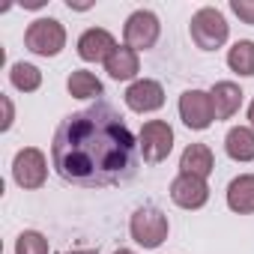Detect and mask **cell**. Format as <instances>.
<instances>
[{
  "mask_svg": "<svg viewBox=\"0 0 254 254\" xmlns=\"http://www.w3.org/2000/svg\"><path fill=\"white\" fill-rule=\"evenodd\" d=\"M51 165L72 186L111 189L135 180L141 147L123 114L99 99L60 120L51 141Z\"/></svg>",
  "mask_w": 254,
  "mask_h": 254,
  "instance_id": "1",
  "label": "cell"
},
{
  "mask_svg": "<svg viewBox=\"0 0 254 254\" xmlns=\"http://www.w3.org/2000/svg\"><path fill=\"white\" fill-rule=\"evenodd\" d=\"M189 33H191V39H194V45H197L200 51H215V48H221V45L227 42L230 24H227V18H224L221 9L203 6V9H197V12L191 15Z\"/></svg>",
  "mask_w": 254,
  "mask_h": 254,
  "instance_id": "2",
  "label": "cell"
},
{
  "mask_svg": "<svg viewBox=\"0 0 254 254\" xmlns=\"http://www.w3.org/2000/svg\"><path fill=\"white\" fill-rule=\"evenodd\" d=\"M168 230H171L168 215L159 206H141V209H135V215L129 221V233L141 248H159L168 239Z\"/></svg>",
  "mask_w": 254,
  "mask_h": 254,
  "instance_id": "3",
  "label": "cell"
},
{
  "mask_svg": "<svg viewBox=\"0 0 254 254\" xmlns=\"http://www.w3.org/2000/svg\"><path fill=\"white\" fill-rule=\"evenodd\" d=\"M24 45L39 57H57L66 48V27L57 18H36L24 33Z\"/></svg>",
  "mask_w": 254,
  "mask_h": 254,
  "instance_id": "4",
  "label": "cell"
},
{
  "mask_svg": "<svg viewBox=\"0 0 254 254\" xmlns=\"http://www.w3.org/2000/svg\"><path fill=\"white\" fill-rule=\"evenodd\" d=\"M138 147H141L144 162L159 165V162H165V159L171 156V150H174V129H171L165 120H147V123L141 126Z\"/></svg>",
  "mask_w": 254,
  "mask_h": 254,
  "instance_id": "5",
  "label": "cell"
},
{
  "mask_svg": "<svg viewBox=\"0 0 254 254\" xmlns=\"http://www.w3.org/2000/svg\"><path fill=\"white\" fill-rule=\"evenodd\" d=\"M159 33H162V24H159V15L150 12V9H138L126 18V27H123V39L132 51H150L156 42H159Z\"/></svg>",
  "mask_w": 254,
  "mask_h": 254,
  "instance_id": "6",
  "label": "cell"
},
{
  "mask_svg": "<svg viewBox=\"0 0 254 254\" xmlns=\"http://www.w3.org/2000/svg\"><path fill=\"white\" fill-rule=\"evenodd\" d=\"M12 180L21 189H42L48 180V159L39 147H24L12 159Z\"/></svg>",
  "mask_w": 254,
  "mask_h": 254,
  "instance_id": "7",
  "label": "cell"
},
{
  "mask_svg": "<svg viewBox=\"0 0 254 254\" xmlns=\"http://www.w3.org/2000/svg\"><path fill=\"white\" fill-rule=\"evenodd\" d=\"M180 120L189 126L191 132H203L215 120V108H212V96L206 90H186L180 96Z\"/></svg>",
  "mask_w": 254,
  "mask_h": 254,
  "instance_id": "8",
  "label": "cell"
},
{
  "mask_svg": "<svg viewBox=\"0 0 254 254\" xmlns=\"http://www.w3.org/2000/svg\"><path fill=\"white\" fill-rule=\"evenodd\" d=\"M171 200H174L180 209H200V206H206V200H209V186H206V180H200V177L177 174L174 183H171Z\"/></svg>",
  "mask_w": 254,
  "mask_h": 254,
  "instance_id": "9",
  "label": "cell"
},
{
  "mask_svg": "<svg viewBox=\"0 0 254 254\" xmlns=\"http://www.w3.org/2000/svg\"><path fill=\"white\" fill-rule=\"evenodd\" d=\"M126 105H129L135 114H153L165 105V87L153 78H141L132 81L129 90H126Z\"/></svg>",
  "mask_w": 254,
  "mask_h": 254,
  "instance_id": "10",
  "label": "cell"
},
{
  "mask_svg": "<svg viewBox=\"0 0 254 254\" xmlns=\"http://www.w3.org/2000/svg\"><path fill=\"white\" fill-rule=\"evenodd\" d=\"M114 51H117V39L105 27H90L78 39V57L87 63H105Z\"/></svg>",
  "mask_w": 254,
  "mask_h": 254,
  "instance_id": "11",
  "label": "cell"
},
{
  "mask_svg": "<svg viewBox=\"0 0 254 254\" xmlns=\"http://www.w3.org/2000/svg\"><path fill=\"white\" fill-rule=\"evenodd\" d=\"M215 168V156L206 144H189L180 156V174H191V177H200L206 180Z\"/></svg>",
  "mask_w": 254,
  "mask_h": 254,
  "instance_id": "12",
  "label": "cell"
},
{
  "mask_svg": "<svg viewBox=\"0 0 254 254\" xmlns=\"http://www.w3.org/2000/svg\"><path fill=\"white\" fill-rule=\"evenodd\" d=\"M105 72L114 81H132L141 72V57L138 51H132L129 45H117V51L105 60Z\"/></svg>",
  "mask_w": 254,
  "mask_h": 254,
  "instance_id": "13",
  "label": "cell"
},
{
  "mask_svg": "<svg viewBox=\"0 0 254 254\" xmlns=\"http://www.w3.org/2000/svg\"><path fill=\"white\" fill-rule=\"evenodd\" d=\"M227 206L239 215L254 212V174H239L227 186Z\"/></svg>",
  "mask_w": 254,
  "mask_h": 254,
  "instance_id": "14",
  "label": "cell"
},
{
  "mask_svg": "<svg viewBox=\"0 0 254 254\" xmlns=\"http://www.w3.org/2000/svg\"><path fill=\"white\" fill-rule=\"evenodd\" d=\"M209 96H212L215 120H230V117L239 111V105H242V90H239V84H233V81H218V84L209 90Z\"/></svg>",
  "mask_w": 254,
  "mask_h": 254,
  "instance_id": "15",
  "label": "cell"
},
{
  "mask_svg": "<svg viewBox=\"0 0 254 254\" xmlns=\"http://www.w3.org/2000/svg\"><path fill=\"white\" fill-rule=\"evenodd\" d=\"M224 150L233 162H254V129L251 126H233L224 135Z\"/></svg>",
  "mask_w": 254,
  "mask_h": 254,
  "instance_id": "16",
  "label": "cell"
},
{
  "mask_svg": "<svg viewBox=\"0 0 254 254\" xmlns=\"http://www.w3.org/2000/svg\"><path fill=\"white\" fill-rule=\"evenodd\" d=\"M66 90H69V96H75V99H96V102H99V96L105 93L102 81H99L93 72H87V69H75V72L66 78Z\"/></svg>",
  "mask_w": 254,
  "mask_h": 254,
  "instance_id": "17",
  "label": "cell"
},
{
  "mask_svg": "<svg viewBox=\"0 0 254 254\" xmlns=\"http://www.w3.org/2000/svg\"><path fill=\"white\" fill-rule=\"evenodd\" d=\"M227 66L242 75V78H251L254 75V42L251 39H239L230 51H227Z\"/></svg>",
  "mask_w": 254,
  "mask_h": 254,
  "instance_id": "18",
  "label": "cell"
},
{
  "mask_svg": "<svg viewBox=\"0 0 254 254\" xmlns=\"http://www.w3.org/2000/svg\"><path fill=\"white\" fill-rule=\"evenodd\" d=\"M9 84L21 93H36L42 87V72L33 63H12L9 69Z\"/></svg>",
  "mask_w": 254,
  "mask_h": 254,
  "instance_id": "19",
  "label": "cell"
},
{
  "mask_svg": "<svg viewBox=\"0 0 254 254\" xmlns=\"http://www.w3.org/2000/svg\"><path fill=\"white\" fill-rule=\"evenodd\" d=\"M48 251H51V245L39 230H24L15 239V254H48Z\"/></svg>",
  "mask_w": 254,
  "mask_h": 254,
  "instance_id": "20",
  "label": "cell"
},
{
  "mask_svg": "<svg viewBox=\"0 0 254 254\" xmlns=\"http://www.w3.org/2000/svg\"><path fill=\"white\" fill-rule=\"evenodd\" d=\"M230 12L242 24H254V0H230Z\"/></svg>",
  "mask_w": 254,
  "mask_h": 254,
  "instance_id": "21",
  "label": "cell"
},
{
  "mask_svg": "<svg viewBox=\"0 0 254 254\" xmlns=\"http://www.w3.org/2000/svg\"><path fill=\"white\" fill-rule=\"evenodd\" d=\"M0 105H3V123H0V132H9V129H12V120H15V108H12V99L0 93Z\"/></svg>",
  "mask_w": 254,
  "mask_h": 254,
  "instance_id": "22",
  "label": "cell"
},
{
  "mask_svg": "<svg viewBox=\"0 0 254 254\" xmlns=\"http://www.w3.org/2000/svg\"><path fill=\"white\" fill-rule=\"evenodd\" d=\"M69 254H99V248H78V251H69Z\"/></svg>",
  "mask_w": 254,
  "mask_h": 254,
  "instance_id": "23",
  "label": "cell"
},
{
  "mask_svg": "<svg viewBox=\"0 0 254 254\" xmlns=\"http://www.w3.org/2000/svg\"><path fill=\"white\" fill-rule=\"evenodd\" d=\"M24 6H27V9H39V6H42V0H27Z\"/></svg>",
  "mask_w": 254,
  "mask_h": 254,
  "instance_id": "24",
  "label": "cell"
},
{
  "mask_svg": "<svg viewBox=\"0 0 254 254\" xmlns=\"http://www.w3.org/2000/svg\"><path fill=\"white\" fill-rule=\"evenodd\" d=\"M248 120H251V129H254V102L248 105Z\"/></svg>",
  "mask_w": 254,
  "mask_h": 254,
  "instance_id": "25",
  "label": "cell"
},
{
  "mask_svg": "<svg viewBox=\"0 0 254 254\" xmlns=\"http://www.w3.org/2000/svg\"><path fill=\"white\" fill-rule=\"evenodd\" d=\"M114 254H135V251H132V248H117Z\"/></svg>",
  "mask_w": 254,
  "mask_h": 254,
  "instance_id": "26",
  "label": "cell"
}]
</instances>
